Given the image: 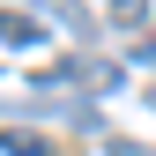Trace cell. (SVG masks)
I'll return each mask as SVG.
<instances>
[{"label": "cell", "instance_id": "obj_1", "mask_svg": "<svg viewBox=\"0 0 156 156\" xmlns=\"http://www.w3.org/2000/svg\"><path fill=\"white\" fill-rule=\"evenodd\" d=\"M119 82H126V67H112V60H52L30 74V89H89V97H104Z\"/></svg>", "mask_w": 156, "mask_h": 156}, {"label": "cell", "instance_id": "obj_2", "mask_svg": "<svg viewBox=\"0 0 156 156\" xmlns=\"http://www.w3.org/2000/svg\"><path fill=\"white\" fill-rule=\"evenodd\" d=\"M0 45H15V52H30V45H45V23L23 8H0Z\"/></svg>", "mask_w": 156, "mask_h": 156}, {"label": "cell", "instance_id": "obj_3", "mask_svg": "<svg viewBox=\"0 0 156 156\" xmlns=\"http://www.w3.org/2000/svg\"><path fill=\"white\" fill-rule=\"evenodd\" d=\"M0 156H60V149H52L45 134H30V126H8L0 134Z\"/></svg>", "mask_w": 156, "mask_h": 156}, {"label": "cell", "instance_id": "obj_4", "mask_svg": "<svg viewBox=\"0 0 156 156\" xmlns=\"http://www.w3.org/2000/svg\"><path fill=\"white\" fill-rule=\"evenodd\" d=\"M141 15H149V0H112V23H119V30H134Z\"/></svg>", "mask_w": 156, "mask_h": 156}, {"label": "cell", "instance_id": "obj_5", "mask_svg": "<svg viewBox=\"0 0 156 156\" xmlns=\"http://www.w3.org/2000/svg\"><path fill=\"white\" fill-rule=\"evenodd\" d=\"M112 156H149L141 141H126V134H119V141H112Z\"/></svg>", "mask_w": 156, "mask_h": 156}, {"label": "cell", "instance_id": "obj_6", "mask_svg": "<svg viewBox=\"0 0 156 156\" xmlns=\"http://www.w3.org/2000/svg\"><path fill=\"white\" fill-rule=\"evenodd\" d=\"M141 60H156V45H141Z\"/></svg>", "mask_w": 156, "mask_h": 156}, {"label": "cell", "instance_id": "obj_7", "mask_svg": "<svg viewBox=\"0 0 156 156\" xmlns=\"http://www.w3.org/2000/svg\"><path fill=\"white\" fill-rule=\"evenodd\" d=\"M149 104H156V82H149Z\"/></svg>", "mask_w": 156, "mask_h": 156}]
</instances>
